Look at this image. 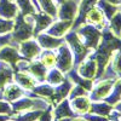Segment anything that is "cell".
<instances>
[{
	"label": "cell",
	"instance_id": "obj_22",
	"mask_svg": "<svg viewBox=\"0 0 121 121\" xmlns=\"http://www.w3.org/2000/svg\"><path fill=\"white\" fill-rule=\"evenodd\" d=\"M19 13L18 6L12 0H0V17L5 19H15Z\"/></svg>",
	"mask_w": 121,
	"mask_h": 121
},
{
	"label": "cell",
	"instance_id": "obj_29",
	"mask_svg": "<svg viewBox=\"0 0 121 121\" xmlns=\"http://www.w3.org/2000/svg\"><path fill=\"white\" fill-rule=\"evenodd\" d=\"M107 103L112 104L113 107L119 102V100H121V78H117L116 81L112 88V91H110L109 96L104 99Z\"/></svg>",
	"mask_w": 121,
	"mask_h": 121
},
{
	"label": "cell",
	"instance_id": "obj_10",
	"mask_svg": "<svg viewBox=\"0 0 121 121\" xmlns=\"http://www.w3.org/2000/svg\"><path fill=\"white\" fill-rule=\"evenodd\" d=\"M21 58H22V56L19 55L17 46H15L12 44H9V45H5L3 47H0V60L10 64L12 67V69L16 68L17 62Z\"/></svg>",
	"mask_w": 121,
	"mask_h": 121
},
{
	"label": "cell",
	"instance_id": "obj_4",
	"mask_svg": "<svg viewBox=\"0 0 121 121\" xmlns=\"http://www.w3.org/2000/svg\"><path fill=\"white\" fill-rule=\"evenodd\" d=\"M56 50V68H58L62 73L67 74L70 69L74 68V56L65 41L60 44Z\"/></svg>",
	"mask_w": 121,
	"mask_h": 121
},
{
	"label": "cell",
	"instance_id": "obj_38",
	"mask_svg": "<svg viewBox=\"0 0 121 121\" xmlns=\"http://www.w3.org/2000/svg\"><path fill=\"white\" fill-rule=\"evenodd\" d=\"M12 43V39H11V33H7V34H0V47H3L5 45H9Z\"/></svg>",
	"mask_w": 121,
	"mask_h": 121
},
{
	"label": "cell",
	"instance_id": "obj_9",
	"mask_svg": "<svg viewBox=\"0 0 121 121\" xmlns=\"http://www.w3.org/2000/svg\"><path fill=\"white\" fill-rule=\"evenodd\" d=\"M41 51H43V48L40 47V45L38 44L36 39L34 40L33 38L18 44V52H19V55L22 56V58H26V59H29V60L38 58V56L40 55Z\"/></svg>",
	"mask_w": 121,
	"mask_h": 121
},
{
	"label": "cell",
	"instance_id": "obj_6",
	"mask_svg": "<svg viewBox=\"0 0 121 121\" xmlns=\"http://www.w3.org/2000/svg\"><path fill=\"white\" fill-rule=\"evenodd\" d=\"M76 72L80 76L88 80H96L97 76V60L95 58L93 51H91L82 62H80L76 67Z\"/></svg>",
	"mask_w": 121,
	"mask_h": 121
},
{
	"label": "cell",
	"instance_id": "obj_31",
	"mask_svg": "<svg viewBox=\"0 0 121 121\" xmlns=\"http://www.w3.org/2000/svg\"><path fill=\"white\" fill-rule=\"evenodd\" d=\"M108 28L110 29V32H112L116 38H120L121 39V7L119 11L109 19L108 21Z\"/></svg>",
	"mask_w": 121,
	"mask_h": 121
},
{
	"label": "cell",
	"instance_id": "obj_16",
	"mask_svg": "<svg viewBox=\"0 0 121 121\" xmlns=\"http://www.w3.org/2000/svg\"><path fill=\"white\" fill-rule=\"evenodd\" d=\"M35 36H36L38 44L40 45V47H41L43 50H56L60 44L64 43V39L52 36V35L47 34L46 32L39 33Z\"/></svg>",
	"mask_w": 121,
	"mask_h": 121
},
{
	"label": "cell",
	"instance_id": "obj_17",
	"mask_svg": "<svg viewBox=\"0 0 121 121\" xmlns=\"http://www.w3.org/2000/svg\"><path fill=\"white\" fill-rule=\"evenodd\" d=\"M52 113H53L55 119H65V117L73 119L78 116L74 113V110L72 109V107H70V102L68 98H64L59 103H57L55 105V109H52Z\"/></svg>",
	"mask_w": 121,
	"mask_h": 121
},
{
	"label": "cell",
	"instance_id": "obj_43",
	"mask_svg": "<svg viewBox=\"0 0 121 121\" xmlns=\"http://www.w3.org/2000/svg\"><path fill=\"white\" fill-rule=\"evenodd\" d=\"M53 1L56 3V4H62V3H64L65 0H53Z\"/></svg>",
	"mask_w": 121,
	"mask_h": 121
},
{
	"label": "cell",
	"instance_id": "obj_40",
	"mask_svg": "<svg viewBox=\"0 0 121 121\" xmlns=\"http://www.w3.org/2000/svg\"><path fill=\"white\" fill-rule=\"evenodd\" d=\"M114 109H115V110H117V112L121 114V100H119V102L114 105Z\"/></svg>",
	"mask_w": 121,
	"mask_h": 121
},
{
	"label": "cell",
	"instance_id": "obj_18",
	"mask_svg": "<svg viewBox=\"0 0 121 121\" xmlns=\"http://www.w3.org/2000/svg\"><path fill=\"white\" fill-rule=\"evenodd\" d=\"M3 95H4V99L7 100V102L12 103L15 100L19 99L21 97H23L26 95V91L17 85L15 81H11L5 85V87L3 88Z\"/></svg>",
	"mask_w": 121,
	"mask_h": 121
},
{
	"label": "cell",
	"instance_id": "obj_39",
	"mask_svg": "<svg viewBox=\"0 0 121 121\" xmlns=\"http://www.w3.org/2000/svg\"><path fill=\"white\" fill-rule=\"evenodd\" d=\"M104 1L114 4V5H117V6H121V0H104Z\"/></svg>",
	"mask_w": 121,
	"mask_h": 121
},
{
	"label": "cell",
	"instance_id": "obj_19",
	"mask_svg": "<svg viewBox=\"0 0 121 121\" xmlns=\"http://www.w3.org/2000/svg\"><path fill=\"white\" fill-rule=\"evenodd\" d=\"M27 72L32 75L38 82H44L47 75V68L41 63L40 59H33L29 62Z\"/></svg>",
	"mask_w": 121,
	"mask_h": 121
},
{
	"label": "cell",
	"instance_id": "obj_32",
	"mask_svg": "<svg viewBox=\"0 0 121 121\" xmlns=\"http://www.w3.org/2000/svg\"><path fill=\"white\" fill-rule=\"evenodd\" d=\"M38 59L41 60V63L46 68L56 67V53L52 50H44V51H41L40 55L38 56Z\"/></svg>",
	"mask_w": 121,
	"mask_h": 121
},
{
	"label": "cell",
	"instance_id": "obj_5",
	"mask_svg": "<svg viewBox=\"0 0 121 121\" xmlns=\"http://www.w3.org/2000/svg\"><path fill=\"white\" fill-rule=\"evenodd\" d=\"M116 79H100L99 81L93 82V87L90 91L88 97L92 102L104 100L112 91Z\"/></svg>",
	"mask_w": 121,
	"mask_h": 121
},
{
	"label": "cell",
	"instance_id": "obj_8",
	"mask_svg": "<svg viewBox=\"0 0 121 121\" xmlns=\"http://www.w3.org/2000/svg\"><path fill=\"white\" fill-rule=\"evenodd\" d=\"M80 0H65L64 3L59 4L57 10V19H63V21H73L78 15V7H79Z\"/></svg>",
	"mask_w": 121,
	"mask_h": 121
},
{
	"label": "cell",
	"instance_id": "obj_2",
	"mask_svg": "<svg viewBox=\"0 0 121 121\" xmlns=\"http://www.w3.org/2000/svg\"><path fill=\"white\" fill-rule=\"evenodd\" d=\"M75 32L78 33L79 38L81 39L82 44L91 51H95L100 44L102 40V29H99L98 27L90 24V23H84L79 28L75 29Z\"/></svg>",
	"mask_w": 121,
	"mask_h": 121
},
{
	"label": "cell",
	"instance_id": "obj_21",
	"mask_svg": "<svg viewBox=\"0 0 121 121\" xmlns=\"http://www.w3.org/2000/svg\"><path fill=\"white\" fill-rule=\"evenodd\" d=\"M13 81L19 85L24 91H32L36 86V80L28 72H17L13 74Z\"/></svg>",
	"mask_w": 121,
	"mask_h": 121
},
{
	"label": "cell",
	"instance_id": "obj_37",
	"mask_svg": "<svg viewBox=\"0 0 121 121\" xmlns=\"http://www.w3.org/2000/svg\"><path fill=\"white\" fill-rule=\"evenodd\" d=\"M84 117L87 121H109V117L108 116H102V115H97V114H92V113L85 114Z\"/></svg>",
	"mask_w": 121,
	"mask_h": 121
},
{
	"label": "cell",
	"instance_id": "obj_34",
	"mask_svg": "<svg viewBox=\"0 0 121 121\" xmlns=\"http://www.w3.org/2000/svg\"><path fill=\"white\" fill-rule=\"evenodd\" d=\"M13 24H15L13 19H5L3 17H0V34L11 33Z\"/></svg>",
	"mask_w": 121,
	"mask_h": 121
},
{
	"label": "cell",
	"instance_id": "obj_24",
	"mask_svg": "<svg viewBox=\"0 0 121 121\" xmlns=\"http://www.w3.org/2000/svg\"><path fill=\"white\" fill-rule=\"evenodd\" d=\"M13 69L12 67L0 60V88H4L6 84L13 80Z\"/></svg>",
	"mask_w": 121,
	"mask_h": 121
},
{
	"label": "cell",
	"instance_id": "obj_14",
	"mask_svg": "<svg viewBox=\"0 0 121 121\" xmlns=\"http://www.w3.org/2000/svg\"><path fill=\"white\" fill-rule=\"evenodd\" d=\"M73 27V21H63V19H58V21H53L45 32L52 36L56 38H63Z\"/></svg>",
	"mask_w": 121,
	"mask_h": 121
},
{
	"label": "cell",
	"instance_id": "obj_7",
	"mask_svg": "<svg viewBox=\"0 0 121 121\" xmlns=\"http://www.w3.org/2000/svg\"><path fill=\"white\" fill-rule=\"evenodd\" d=\"M117 78H121V47L116 48L113 52L100 79H117Z\"/></svg>",
	"mask_w": 121,
	"mask_h": 121
},
{
	"label": "cell",
	"instance_id": "obj_20",
	"mask_svg": "<svg viewBox=\"0 0 121 121\" xmlns=\"http://www.w3.org/2000/svg\"><path fill=\"white\" fill-rule=\"evenodd\" d=\"M69 102H70V107H72V109L74 110V113L76 115H85L90 112L92 100L90 99L87 95V96H80V97L73 98Z\"/></svg>",
	"mask_w": 121,
	"mask_h": 121
},
{
	"label": "cell",
	"instance_id": "obj_27",
	"mask_svg": "<svg viewBox=\"0 0 121 121\" xmlns=\"http://www.w3.org/2000/svg\"><path fill=\"white\" fill-rule=\"evenodd\" d=\"M15 3L18 6L19 13L23 16H30V15H34L36 11H39L32 0H15Z\"/></svg>",
	"mask_w": 121,
	"mask_h": 121
},
{
	"label": "cell",
	"instance_id": "obj_3",
	"mask_svg": "<svg viewBox=\"0 0 121 121\" xmlns=\"http://www.w3.org/2000/svg\"><path fill=\"white\" fill-rule=\"evenodd\" d=\"M64 41L67 43V45L69 46L70 51H72V53L74 56V68H76L79 65V63L82 62L85 59V57L91 52V50H88L82 44L81 39L79 38L78 33L73 29H70L64 35Z\"/></svg>",
	"mask_w": 121,
	"mask_h": 121
},
{
	"label": "cell",
	"instance_id": "obj_15",
	"mask_svg": "<svg viewBox=\"0 0 121 121\" xmlns=\"http://www.w3.org/2000/svg\"><path fill=\"white\" fill-rule=\"evenodd\" d=\"M85 23L93 24L103 30L104 28H107V18H105L104 13L102 12V10L96 5L87 12L86 18H85Z\"/></svg>",
	"mask_w": 121,
	"mask_h": 121
},
{
	"label": "cell",
	"instance_id": "obj_28",
	"mask_svg": "<svg viewBox=\"0 0 121 121\" xmlns=\"http://www.w3.org/2000/svg\"><path fill=\"white\" fill-rule=\"evenodd\" d=\"M36 1H38L39 10H41V11H44L45 13L50 15L51 17H53L56 19L58 6L53 0H36Z\"/></svg>",
	"mask_w": 121,
	"mask_h": 121
},
{
	"label": "cell",
	"instance_id": "obj_45",
	"mask_svg": "<svg viewBox=\"0 0 121 121\" xmlns=\"http://www.w3.org/2000/svg\"><path fill=\"white\" fill-rule=\"evenodd\" d=\"M109 121H116V120H110V119H109Z\"/></svg>",
	"mask_w": 121,
	"mask_h": 121
},
{
	"label": "cell",
	"instance_id": "obj_33",
	"mask_svg": "<svg viewBox=\"0 0 121 121\" xmlns=\"http://www.w3.org/2000/svg\"><path fill=\"white\" fill-rule=\"evenodd\" d=\"M88 95V91L85 90L82 86H80V85H75L73 86V88L70 90V92L68 95V99H73V98H76V97H80V96H87Z\"/></svg>",
	"mask_w": 121,
	"mask_h": 121
},
{
	"label": "cell",
	"instance_id": "obj_36",
	"mask_svg": "<svg viewBox=\"0 0 121 121\" xmlns=\"http://www.w3.org/2000/svg\"><path fill=\"white\" fill-rule=\"evenodd\" d=\"M0 114H7V115L12 114V105L10 104V102L0 99Z\"/></svg>",
	"mask_w": 121,
	"mask_h": 121
},
{
	"label": "cell",
	"instance_id": "obj_44",
	"mask_svg": "<svg viewBox=\"0 0 121 121\" xmlns=\"http://www.w3.org/2000/svg\"><path fill=\"white\" fill-rule=\"evenodd\" d=\"M7 121H17V120H15V119H12V120H11V119H10V120H7Z\"/></svg>",
	"mask_w": 121,
	"mask_h": 121
},
{
	"label": "cell",
	"instance_id": "obj_35",
	"mask_svg": "<svg viewBox=\"0 0 121 121\" xmlns=\"http://www.w3.org/2000/svg\"><path fill=\"white\" fill-rule=\"evenodd\" d=\"M55 117H53V113H52V107L50 105L47 109L43 110L41 115L39 116L38 121H53Z\"/></svg>",
	"mask_w": 121,
	"mask_h": 121
},
{
	"label": "cell",
	"instance_id": "obj_26",
	"mask_svg": "<svg viewBox=\"0 0 121 121\" xmlns=\"http://www.w3.org/2000/svg\"><path fill=\"white\" fill-rule=\"evenodd\" d=\"M65 79V74L62 73L58 68H50V70H47V75H46V79L45 81L52 86H57L59 85L60 82H63Z\"/></svg>",
	"mask_w": 121,
	"mask_h": 121
},
{
	"label": "cell",
	"instance_id": "obj_42",
	"mask_svg": "<svg viewBox=\"0 0 121 121\" xmlns=\"http://www.w3.org/2000/svg\"><path fill=\"white\" fill-rule=\"evenodd\" d=\"M72 119H69V117H65V119H55L53 121H70Z\"/></svg>",
	"mask_w": 121,
	"mask_h": 121
},
{
	"label": "cell",
	"instance_id": "obj_41",
	"mask_svg": "<svg viewBox=\"0 0 121 121\" xmlns=\"http://www.w3.org/2000/svg\"><path fill=\"white\" fill-rule=\"evenodd\" d=\"M70 121H87V120H86L84 116H82V117H76V116H75V117H73Z\"/></svg>",
	"mask_w": 121,
	"mask_h": 121
},
{
	"label": "cell",
	"instance_id": "obj_13",
	"mask_svg": "<svg viewBox=\"0 0 121 121\" xmlns=\"http://www.w3.org/2000/svg\"><path fill=\"white\" fill-rule=\"evenodd\" d=\"M34 18V36L38 35L39 33H43L51 26V23L55 21V18L50 15L45 13L44 11L39 10L33 15Z\"/></svg>",
	"mask_w": 121,
	"mask_h": 121
},
{
	"label": "cell",
	"instance_id": "obj_23",
	"mask_svg": "<svg viewBox=\"0 0 121 121\" xmlns=\"http://www.w3.org/2000/svg\"><path fill=\"white\" fill-rule=\"evenodd\" d=\"M113 105L107 103L105 100H97V102L91 103V108L88 113L97 114V115H102V116H109L110 112L113 110Z\"/></svg>",
	"mask_w": 121,
	"mask_h": 121
},
{
	"label": "cell",
	"instance_id": "obj_11",
	"mask_svg": "<svg viewBox=\"0 0 121 121\" xmlns=\"http://www.w3.org/2000/svg\"><path fill=\"white\" fill-rule=\"evenodd\" d=\"M97 1L98 0H80L79 1V7H78V15H76V17L74 19L73 27H72L73 30H75L76 28H79L81 24L85 23V18H86L87 12L93 6L97 5Z\"/></svg>",
	"mask_w": 121,
	"mask_h": 121
},
{
	"label": "cell",
	"instance_id": "obj_30",
	"mask_svg": "<svg viewBox=\"0 0 121 121\" xmlns=\"http://www.w3.org/2000/svg\"><path fill=\"white\" fill-rule=\"evenodd\" d=\"M97 6L102 10V12L104 13L107 21H109L110 18H112L119 10L121 6H117V5H114V4H110V3H107L104 0H98L97 1Z\"/></svg>",
	"mask_w": 121,
	"mask_h": 121
},
{
	"label": "cell",
	"instance_id": "obj_1",
	"mask_svg": "<svg viewBox=\"0 0 121 121\" xmlns=\"http://www.w3.org/2000/svg\"><path fill=\"white\" fill-rule=\"evenodd\" d=\"M13 21L15 24L11 30V39H12L11 44L18 47L19 43L26 41V40L32 39L34 36V18L33 15L23 16L18 13Z\"/></svg>",
	"mask_w": 121,
	"mask_h": 121
},
{
	"label": "cell",
	"instance_id": "obj_12",
	"mask_svg": "<svg viewBox=\"0 0 121 121\" xmlns=\"http://www.w3.org/2000/svg\"><path fill=\"white\" fill-rule=\"evenodd\" d=\"M73 86H74V82L68 76H65L63 82H60L59 85L55 86V92H53V96L51 98V104L52 105H56L62 99L68 98V95L70 92V90L73 88Z\"/></svg>",
	"mask_w": 121,
	"mask_h": 121
},
{
	"label": "cell",
	"instance_id": "obj_46",
	"mask_svg": "<svg viewBox=\"0 0 121 121\" xmlns=\"http://www.w3.org/2000/svg\"><path fill=\"white\" fill-rule=\"evenodd\" d=\"M119 121H121V117H120V119H119Z\"/></svg>",
	"mask_w": 121,
	"mask_h": 121
},
{
	"label": "cell",
	"instance_id": "obj_25",
	"mask_svg": "<svg viewBox=\"0 0 121 121\" xmlns=\"http://www.w3.org/2000/svg\"><path fill=\"white\" fill-rule=\"evenodd\" d=\"M30 92H33L34 95L39 96V97H43L45 99H48L51 102V98L53 96V92H55V87L50 84H43L40 82V85H36Z\"/></svg>",
	"mask_w": 121,
	"mask_h": 121
}]
</instances>
